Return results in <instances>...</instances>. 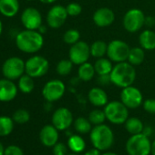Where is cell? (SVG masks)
<instances>
[{"label": "cell", "instance_id": "cell-39", "mask_svg": "<svg viewBox=\"0 0 155 155\" xmlns=\"http://www.w3.org/2000/svg\"><path fill=\"white\" fill-rule=\"evenodd\" d=\"M98 83H99L101 86H105V85H108L109 84H111V76H110V74H106V75H99Z\"/></svg>", "mask_w": 155, "mask_h": 155}, {"label": "cell", "instance_id": "cell-35", "mask_svg": "<svg viewBox=\"0 0 155 155\" xmlns=\"http://www.w3.org/2000/svg\"><path fill=\"white\" fill-rule=\"evenodd\" d=\"M68 15L69 16H78L82 12V6L79 3H69L66 6Z\"/></svg>", "mask_w": 155, "mask_h": 155}, {"label": "cell", "instance_id": "cell-17", "mask_svg": "<svg viewBox=\"0 0 155 155\" xmlns=\"http://www.w3.org/2000/svg\"><path fill=\"white\" fill-rule=\"evenodd\" d=\"M92 18L97 26L107 27L113 24L115 20V14L109 7H100L94 12Z\"/></svg>", "mask_w": 155, "mask_h": 155}, {"label": "cell", "instance_id": "cell-9", "mask_svg": "<svg viewBox=\"0 0 155 155\" xmlns=\"http://www.w3.org/2000/svg\"><path fill=\"white\" fill-rule=\"evenodd\" d=\"M145 15L144 13L138 9L132 8L127 11L123 17V26L126 31L130 33H136L140 31L145 25Z\"/></svg>", "mask_w": 155, "mask_h": 155}, {"label": "cell", "instance_id": "cell-49", "mask_svg": "<svg viewBox=\"0 0 155 155\" xmlns=\"http://www.w3.org/2000/svg\"><path fill=\"white\" fill-rule=\"evenodd\" d=\"M67 155H80V154H78V153H72L71 154H67Z\"/></svg>", "mask_w": 155, "mask_h": 155}, {"label": "cell", "instance_id": "cell-38", "mask_svg": "<svg viewBox=\"0 0 155 155\" xmlns=\"http://www.w3.org/2000/svg\"><path fill=\"white\" fill-rule=\"evenodd\" d=\"M4 155H24V152L17 145H9L5 148Z\"/></svg>", "mask_w": 155, "mask_h": 155}, {"label": "cell", "instance_id": "cell-25", "mask_svg": "<svg viewBox=\"0 0 155 155\" xmlns=\"http://www.w3.org/2000/svg\"><path fill=\"white\" fill-rule=\"evenodd\" d=\"M124 127L131 135H134L143 133L144 124L137 117H129L127 121L124 123Z\"/></svg>", "mask_w": 155, "mask_h": 155}, {"label": "cell", "instance_id": "cell-46", "mask_svg": "<svg viewBox=\"0 0 155 155\" xmlns=\"http://www.w3.org/2000/svg\"><path fill=\"white\" fill-rule=\"evenodd\" d=\"M41 3H44V4H52L54 2H56L57 0H39Z\"/></svg>", "mask_w": 155, "mask_h": 155}, {"label": "cell", "instance_id": "cell-45", "mask_svg": "<svg viewBox=\"0 0 155 155\" xmlns=\"http://www.w3.org/2000/svg\"><path fill=\"white\" fill-rule=\"evenodd\" d=\"M101 155H119L117 154L116 153H114V152H110V151H106V152H103Z\"/></svg>", "mask_w": 155, "mask_h": 155}, {"label": "cell", "instance_id": "cell-10", "mask_svg": "<svg viewBox=\"0 0 155 155\" xmlns=\"http://www.w3.org/2000/svg\"><path fill=\"white\" fill-rule=\"evenodd\" d=\"M65 84L58 79H53L46 83L42 89V95L47 102L54 103L60 100L65 94Z\"/></svg>", "mask_w": 155, "mask_h": 155}, {"label": "cell", "instance_id": "cell-6", "mask_svg": "<svg viewBox=\"0 0 155 155\" xmlns=\"http://www.w3.org/2000/svg\"><path fill=\"white\" fill-rule=\"evenodd\" d=\"M48 69V61L41 55H34L25 62V72L33 78H38L45 75Z\"/></svg>", "mask_w": 155, "mask_h": 155}, {"label": "cell", "instance_id": "cell-21", "mask_svg": "<svg viewBox=\"0 0 155 155\" xmlns=\"http://www.w3.org/2000/svg\"><path fill=\"white\" fill-rule=\"evenodd\" d=\"M19 11L18 0H0V13L5 17H13Z\"/></svg>", "mask_w": 155, "mask_h": 155}, {"label": "cell", "instance_id": "cell-50", "mask_svg": "<svg viewBox=\"0 0 155 155\" xmlns=\"http://www.w3.org/2000/svg\"><path fill=\"white\" fill-rule=\"evenodd\" d=\"M27 1H32V0H27Z\"/></svg>", "mask_w": 155, "mask_h": 155}, {"label": "cell", "instance_id": "cell-22", "mask_svg": "<svg viewBox=\"0 0 155 155\" xmlns=\"http://www.w3.org/2000/svg\"><path fill=\"white\" fill-rule=\"evenodd\" d=\"M141 47L146 51H152L155 49V33L153 30L146 29L143 31L139 37Z\"/></svg>", "mask_w": 155, "mask_h": 155}, {"label": "cell", "instance_id": "cell-43", "mask_svg": "<svg viewBox=\"0 0 155 155\" xmlns=\"http://www.w3.org/2000/svg\"><path fill=\"white\" fill-rule=\"evenodd\" d=\"M37 31H38L41 35H43L44 33H46V32H47V27H46L45 25H42L37 29Z\"/></svg>", "mask_w": 155, "mask_h": 155}, {"label": "cell", "instance_id": "cell-24", "mask_svg": "<svg viewBox=\"0 0 155 155\" xmlns=\"http://www.w3.org/2000/svg\"><path fill=\"white\" fill-rule=\"evenodd\" d=\"M94 68H95L96 74L98 75L110 74L113 68L112 61H111L109 58H105V57L99 58L96 60V62L94 64Z\"/></svg>", "mask_w": 155, "mask_h": 155}, {"label": "cell", "instance_id": "cell-12", "mask_svg": "<svg viewBox=\"0 0 155 155\" xmlns=\"http://www.w3.org/2000/svg\"><path fill=\"white\" fill-rule=\"evenodd\" d=\"M90 55V45H89L85 41H79L72 45L69 52L70 61L77 65H80L88 62Z\"/></svg>", "mask_w": 155, "mask_h": 155}, {"label": "cell", "instance_id": "cell-11", "mask_svg": "<svg viewBox=\"0 0 155 155\" xmlns=\"http://www.w3.org/2000/svg\"><path fill=\"white\" fill-rule=\"evenodd\" d=\"M121 102L128 109H137L143 103L142 92L132 85L125 87L121 92Z\"/></svg>", "mask_w": 155, "mask_h": 155}, {"label": "cell", "instance_id": "cell-29", "mask_svg": "<svg viewBox=\"0 0 155 155\" xmlns=\"http://www.w3.org/2000/svg\"><path fill=\"white\" fill-rule=\"evenodd\" d=\"M107 50L108 45L101 40L95 41L90 45V54L97 59L104 57V55L107 54Z\"/></svg>", "mask_w": 155, "mask_h": 155}, {"label": "cell", "instance_id": "cell-13", "mask_svg": "<svg viewBox=\"0 0 155 155\" xmlns=\"http://www.w3.org/2000/svg\"><path fill=\"white\" fill-rule=\"evenodd\" d=\"M74 118L71 111L66 107L58 108L52 114L51 124H53L59 132L66 131L73 124Z\"/></svg>", "mask_w": 155, "mask_h": 155}, {"label": "cell", "instance_id": "cell-30", "mask_svg": "<svg viewBox=\"0 0 155 155\" xmlns=\"http://www.w3.org/2000/svg\"><path fill=\"white\" fill-rule=\"evenodd\" d=\"M14 120L9 116H0V137L9 135L14 129Z\"/></svg>", "mask_w": 155, "mask_h": 155}, {"label": "cell", "instance_id": "cell-47", "mask_svg": "<svg viewBox=\"0 0 155 155\" xmlns=\"http://www.w3.org/2000/svg\"><path fill=\"white\" fill-rule=\"evenodd\" d=\"M4 153H5V148H4L3 144L0 143V155H4Z\"/></svg>", "mask_w": 155, "mask_h": 155}, {"label": "cell", "instance_id": "cell-15", "mask_svg": "<svg viewBox=\"0 0 155 155\" xmlns=\"http://www.w3.org/2000/svg\"><path fill=\"white\" fill-rule=\"evenodd\" d=\"M21 22L26 29L37 30L42 25V15L37 8L27 7L21 15Z\"/></svg>", "mask_w": 155, "mask_h": 155}, {"label": "cell", "instance_id": "cell-41", "mask_svg": "<svg viewBox=\"0 0 155 155\" xmlns=\"http://www.w3.org/2000/svg\"><path fill=\"white\" fill-rule=\"evenodd\" d=\"M153 130L152 126H144L143 131V134L144 135L150 137V136L153 134Z\"/></svg>", "mask_w": 155, "mask_h": 155}, {"label": "cell", "instance_id": "cell-33", "mask_svg": "<svg viewBox=\"0 0 155 155\" xmlns=\"http://www.w3.org/2000/svg\"><path fill=\"white\" fill-rule=\"evenodd\" d=\"M79 38H80L79 31L77 29H73V28L66 31L63 35V41L69 45H72L78 43L79 41H80Z\"/></svg>", "mask_w": 155, "mask_h": 155}, {"label": "cell", "instance_id": "cell-44", "mask_svg": "<svg viewBox=\"0 0 155 155\" xmlns=\"http://www.w3.org/2000/svg\"><path fill=\"white\" fill-rule=\"evenodd\" d=\"M151 154L155 155V139L152 142V150H151Z\"/></svg>", "mask_w": 155, "mask_h": 155}, {"label": "cell", "instance_id": "cell-5", "mask_svg": "<svg viewBox=\"0 0 155 155\" xmlns=\"http://www.w3.org/2000/svg\"><path fill=\"white\" fill-rule=\"evenodd\" d=\"M106 120L115 125L124 124L129 118V109L121 101L109 102L103 108Z\"/></svg>", "mask_w": 155, "mask_h": 155}, {"label": "cell", "instance_id": "cell-19", "mask_svg": "<svg viewBox=\"0 0 155 155\" xmlns=\"http://www.w3.org/2000/svg\"><path fill=\"white\" fill-rule=\"evenodd\" d=\"M88 99L90 103L97 107H104L109 103V97L107 93L100 87H93L89 91Z\"/></svg>", "mask_w": 155, "mask_h": 155}, {"label": "cell", "instance_id": "cell-4", "mask_svg": "<svg viewBox=\"0 0 155 155\" xmlns=\"http://www.w3.org/2000/svg\"><path fill=\"white\" fill-rule=\"evenodd\" d=\"M125 149L128 155H150L152 141L143 133L131 135L126 142Z\"/></svg>", "mask_w": 155, "mask_h": 155}, {"label": "cell", "instance_id": "cell-16", "mask_svg": "<svg viewBox=\"0 0 155 155\" xmlns=\"http://www.w3.org/2000/svg\"><path fill=\"white\" fill-rule=\"evenodd\" d=\"M58 130L53 124H47L39 132V140L46 147L52 148L59 140Z\"/></svg>", "mask_w": 155, "mask_h": 155}, {"label": "cell", "instance_id": "cell-32", "mask_svg": "<svg viewBox=\"0 0 155 155\" xmlns=\"http://www.w3.org/2000/svg\"><path fill=\"white\" fill-rule=\"evenodd\" d=\"M73 64H74L70 61V59H62L58 63L56 71L61 76L69 75L73 69Z\"/></svg>", "mask_w": 155, "mask_h": 155}, {"label": "cell", "instance_id": "cell-31", "mask_svg": "<svg viewBox=\"0 0 155 155\" xmlns=\"http://www.w3.org/2000/svg\"><path fill=\"white\" fill-rule=\"evenodd\" d=\"M88 119L93 126H96L104 124V122L106 121V115L103 110L94 109L90 113Z\"/></svg>", "mask_w": 155, "mask_h": 155}, {"label": "cell", "instance_id": "cell-48", "mask_svg": "<svg viewBox=\"0 0 155 155\" xmlns=\"http://www.w3.org/2000/svg\"><path fill=\"white\" fill-rule=\"evenodd\" d=\"M2 32H3V24H2V22L0 20V35H1Z\"/></svg>", "mask_w": 155, "mask_h": 155}, {"label": "cell", "instance_id": "cell-2", "mask_svg": "<svg viewBox=\"0 0 155 155\" xmlns=\"http://www.w3.org/2000/svg\"><path fill=\"white\" fill-rule=\"evenodd\" d=\"M90 141L94 148L100 152H106L114 144V133L111 128L105 124L96 125L92 127L90 133Z\"/></svg>", "mask_w": 155, "mask_h": 155}, {"label": "cell", "instance_id": "cell-18", "mask_svg": "<svg viewBox=\"0 0 155 155\" xmlns=\"http://www.w3.org/2000/svg\"><path fill=\"white\" fill-rule=\"evenodd\" d=\"M18 87L12 80L4 78L0 79V102H10L14 100L17 94Z\"/></svg>", "mask_w": 155, "mask_h": 155}, {"label": "cell", "instance_id": "cell-1", "mask_svg": "<svg viewBox=\"0 0 155 155\" xmlns=\"http://www.w3.org/2000/svg\"><path fill=\"white\" fill-rule=\"evenodd\" d=\"M16 45L23 53L34 54L43 47L44 37L37 30L26 29L16 35Z\"/></svg>", "mask_w": 155, "mask_h": 155}, {"label": "cell", "instance_id": "cell-40", "mask_svg": "<svg viewBox=\"0 0 155 155\" xmlns=\"http://www.w3.org/2000/svg\"><path fill=\"white\" fill-rule=\"evenodd\" d=\"M101 153H101L100 151H99L98 149H96V148L93 147V148H91V149L86 151L83 155H101Z\"/></svg>", "mask_w": 155, "mask_h": 155}, {"label": "cell", "instance_id": "cell-37", "mask_svg": "<svg viewBox=\"0 0 155 155\" xmlns=\"http://www.w3.org/2000/svg\"><path fill=\"white\" fill-rule=\"evenodd\" d=\"M143 110L151 114H155V99H147L143 103Z\"/></svg>", "mask_w": 155, "mask_h": 155}, {"label": "cell", "instance_id": "cell-8", "mask_svg": "<svg viewBox=\"0 0 155 155\" xmlns=\"http://www.w3.org/2000/svg\"><path fill=\"white\" fill-rule=\"evenodd\" d=\"M131 47L122 40H113L108 44L107 56L115 63L126 62L129 57Z\"/></svg>", "mask_w": 155, "mask_h": 155}, {"label": "cell", "instance_id": "cell-23", "mask_svg": "<svg viewBox=\"0 0 155 155\" xmlns=\"http://www.w3.org/2000/svg\"><path fill=\"white\" fill-rule=\"evenodd\" d=\"M96 74V71L94 68V64H91L90 63H84L79 66L78 69V76L79 80L83 82H90L94 78Z\"/></svg>", "mask_w": 155, "mask_h": 155}, {"label": "cell", "instance_id": "cell-27", "mask_svg": "<svg viewBox=\"0 0 155 155\" xmlns=\"http://www.w3.org/2000/svg\"><path fill=\"white\" fill-rule=\"evenodd\" d=\"M18 90L23 93V94H30L34 88H35V83H34V78L29 76L28 74H23L19 79H18V84H17Z\"/></svg>", "mask_w": 155, "mask_h": 155}, {"label": "cell", "instance_id": "cell-14", "mask_svg": "<svg viewBox=\"0 0 155 155\" xmlns=\"http://www.w3.org/2000/svg\"><path fill=\"white\" fill-rule=\"evenodd\" d=\"M68 16L69 15L66 6H63L61 5H57L52 6L48 12L47 23L50 28L58 29L65 24Z\"/></svg>", "mask_w": 155, "mask_h": 155}, {"label": "cell", "instance_id": "cell-28", "mask_svg": "<svg viewBox=\"0 0 155 155\" xmlns=\"http://www.w3.org/2000/svg\"><path fill=\"white\" fill-rule=\"evenodd\" d=\"M145 50L143 49L142 47H133L131 48L129 57H128V62L134 65H140L143 64V62L145 59Z\"/></svg>", "mask_w": 155, "mask_h": 155}, {"label": "cell", "instance_id": "cell-34", "mask_svg": "<svg viewBox=\"0 0 155 155\" xmlns=\"http://www.w3.org/2000/svg\"><path fill=\"white\" fill-rule=\"evenodd\" d=\"M13 120L15 123L19 124H26L30 120V114L25 109H17L13 114Z\"/></svg>", "mask_w": 155, "mask_h": 155}, {"label": "cell", "instance_id": "cell-42", "mask_svg": "<svg viewBox=\"0 0 155 155\" xmlns=\"http://www.w3.org/2000/svg\"><path fill=\"white\" fill-rule=\"evenodd\" d=\"M145 25L149 26H153L155 25V19L153 17H146L145 19Z\"/></svg>", "mask_w": 155, "mask_h": 155}, {"label": "cell", "instance_id": "cell-7", "mask_svg": "<svg viewBox=\"0 0 155 155\" xmlns=\"http://www.w3.org/2000/svg\"><path fill=\"white\" fill-rule=\"evenodd\" d=\"M24 73H26L25 62L17 56L7 58L2 65V74L6 79L12 81L19 79Z\"/></svg>", "mask_w": 155, "mask_h": 155}, {"label": "cell", "instance_id": "cell-20", "mask_svg": "<svg viewBox=\"0 0 155 155\" xmlns=\"http://www.w3.org/2000/svg\"><path fill=\"white\" fill-rule=\"evenodd\" d=\"M68 148L73 153H81L86 149V142L80 134H72L67 142Z\"/></svg>", "mask_w": 155, "mask_h": 155}, {"label": "cell", "instance_id": "cell-36", "mask_svg": "<svg viewBox=\"0 0 155 155\" xmlns=\"http://www.w3.org/2000/svg\"><path fill=\"white\" fill-rule=\"evenodd\" d=\"M68 145L65 144L64 143H57L53 147H52V153L53 155H67L68 154Z\"/></svg>", "mask_w": 155, "mask_h": 155}, {"label": "cell", "instance_id": "cell-3", "mask_svg": "<svg viewBox=\"0 0 155 155\" xmlns=\"http://www.w3.org/2000/svg\"><path fill=\"white\" fill-rule=\"evenodd\" d=\"M111 84L122 89L132 85L136 79V70L129 62L117 63L110 74Z\"/></svg>", "mask_w": 155, "mask_h": 155}, {"label": "cell", "instance_id": "cell-26", "mask_svg": "<svg viewBox=\"0 0 155 155\" xmlns=\"http://www.w3.org/2000/svg\"><path fill=\"white\" fill-rule=\"evenodd\" d=\"M73 126H74V130L76 131V133L80 135L90 134L93 127V125L89 121V119L86 117H82V116L78 117L77 119L74 120Z\"/></svg>", "mask_w": 155, "mask_h": 155}]
</instances>
